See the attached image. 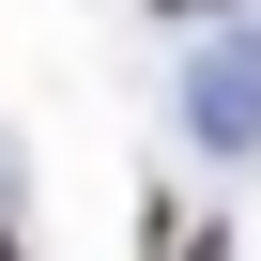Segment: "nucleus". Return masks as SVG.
<instances>
[{
  "mask_svg": "<svg viewBox=\"0 0 261 261\" xmlns=\"http://www.w3.org/2000/svg\"><path fill=\"white\" fill-rule=\"evenodd\" d=\"M154 261H200V246H185V230H154Z\"/></svg>",
  "mask_w": 261,
  "mask_h": 261,
  "instance_id": "f257e3e1",
  "label": "nucleus"
},
{
  "mask_svg": "<svg viewBox=\"0 0 261 261\" xmlns=\"http://www.w3.org/2000/svg\"><path fill=\"white\" fill-rule=\"evenodd\" d=\"M154 16H215V0H154Z\"/></svg>",
  "mask_w": 261,
  "mask_h": 261,
  "instance_id": "f03ea898",
  "label": "nucleus"
},
{
  "mask_svg": "<svg viewBox=\"0 0 261 261\" xmlns=\"http://www.w3.org/2000/svg\"><path fill=\"white\" fill-rule=\"evenodd\" d=\"M0 261H16V230H0Z\"/></svg>",
  "mask_w": 261,
  "mask_h": 261,
  "instance_id": "7ed1b4c3",
  "label": "nucleus"
}]
</instances>
